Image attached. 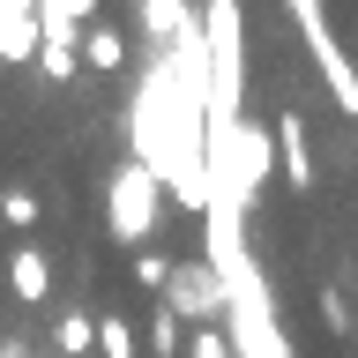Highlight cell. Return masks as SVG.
<instances>
[{
	"label": "cell",
	"mask_w": 358,
	"mask_h": 358,
	"mask_svg": "<svg viewBox=\"0 0 358 358\" xmlns=\"http://www.w3.org/2000/svg\"><path fill=\"white\" fill-rule=\"evenodd\" d=\"M164 306H172L179 321H209V313H224V276L209 268V254H194V262H179V268H172Z\"/></svg>",
	"instance_id": "obj_4"
},
{
	"label": "cell",
	"mask_w": 358,
	"mask_h": 358,
	"mask_svg": "<svg viewBox=\"0 0 358 358\" xmlns=\"http://www.w3.org/2000/svg\"><path fill=\"white\" fill-rule=\"evenodd\" d=\"M157 209H164V179H157L142 157H127V164L112 172V187H105V224H112V239L142 254L150 231H157Z\"/></svg>",
	"instance_id": "obj_2"
},
{
	"label": "cell",
	"mask_w": 358,
	"mask_h": 358,
	"mask_svg": "<svg viewBox=\"0 0 358 358\" xmlns=\"http://www.w3.org/2000/svg\"><path fill=\"white\" fill-rule=\"evenodd\" d=\"M83 351H97V321L90 313H67L60 321V358H83Z\"/></svg>",
	"instance_id": "obj_11"
},
{
	"label": "cell",
	"mask_w": 358,
	"mask_h": 358,
	"mask_svg": "<svg viewBox=\"0 0 358 358\" xmlns=\"http://www.w3.org/2000/svg\"><path fill=\"white\" fill-rule=\"evenodd\" d=\"M150 351H157V358L187 351V329H179V313H172V306H157V321H150Z\"/></svg>",
	"instance_id": "obj_12"
},
{
	"label": "cell",
	"mask_w": 358,
	"mask_h": 358,
	"mask_svg": "<svg viewBox=\"0 0 358 358\" xmlns=\"http://www.w3.org/2000/svg\"><path fill=\"white\" fill-rule=\"evenodd\" d=\"M321 321H329L336 336H351V306H343V291H336V284L321 291Z\"/></svg>",
	"instance_id": "obj_16"
},
{
	"label": "cell",
	"mask_w": 358,
	"mask_h": 358,
	"mask_svg": "<svg viewBox=\"0 0 358 358\" xmlns=\"http://www.w3.org/2000/svg\"><path fill=\"white\" fill-rule=\"evenodd\" d=\"M0 358H30V351H22V343H0Z\"/></svg>",
	"instance_id": "obj_18"
},
{
	"label": "cell",
	"mask_w": 358,
	"mask_h": 358,
	"mask_svg": "<svg viewBox=\"0 0 358 358\" xmlns=\"http://www.w3.org/2000/svg\"><path fill=\"white\" fill-rule=\"evenodd\" d=\"M120 60H127V38L112 22H90L83 30V67H120Z\"/></svg>",
	"instance_id": "obj_9"
},
{
	"label": "cell",
	"mask_w": 358,
	"mask_h": 358,
	"mask_svg": "<svg viewBox=\"0 0 358 358\" xmlns=\"http://www.w3.org/2000/svg\"><path fill=\"white\" fill-rule=\"evenodd\" d=\"M187 358H231V336L224 329H194L187 336Z\"/></svg>",
	"instance_id": "obj_15"
},
{
	"label": "cell",
	"mask_w": 358,
	"mask_h": 358,
	"mask_svg": "<svg viewBox=\"0 0 358 358\" xmlns=\"http://www.w3.org/2000/svg\"><path fill=\"white\" fill-rule=\"evenodd\" d=\"M38 15H60V22H75V30H90V22H97V0H38Z\"/></svg>",
	"instance_id": "obj_13"
},
{
	"label": "cell",
	"mask_w": 358,
	"mask_h": 358,
	"mask_svg": "<svg viewBox=\"0 0 358 358\" xmlns=\"http://www.w3.org/2000/svg\"><path fill=\"white\" fill-rule=\"evenodd\" d=\"M134 276H142V291H164V284H172V262L142 246V254H134Z\"/></svg>",
	"instance_id": "obj_14"
},
{
	"label": "cell",
	"mask_w": 358,
	"mask_h": 358,
	"mask_svg": "<svg viewBox=\"0 0 358 358\" xmlns=\"http://www.w3.org/2000/svg\"><path fill=\"white\" fill-rule=\"evenodd\" d=\"M268 134H276V172L291 179V194H306V187H313V142H306V112H299V105H284Z\"/></svg>",
	"instance_id": "obj_5"
},
{
	"label": "cell",
	"mask_w": 358,
	"mask_h": 358,
	"mask_svg": "<svg viewBox=\"0 0 358 358\" xmlns=\"http://www.w3.org/2000/svg\"><path fill=\"white\" fill-rule=\"evenodd\" d=\"M8 291H15L22 306H38L45 291H52V262H45L38 246H15V262H8Z\"/></svg>",
	"instance_id": "obj_7"
},
{
	"label": "cell",
	"mask_w": 358,
	"mask_h": 358,
	"mask_svg": "<svg viewBox=\"0 0 358 358\" xmlns=\"http://www.w3.org/2000/svg\"><path fill=\"white\" fill-rule=\"evenodd\" d=\"M187 22H194V15H187V0H142V30H150L157 45H172Z\"/></svg>",
	"instance_id": "obj_8"
},
{
	"label": "cell",
	"mask_w": 358,
	"mask_h": 358,
	"mask_svg": "<svg viewBox=\"0 0 358 358\" xmlns=\"http://www.w3.org/2000/svg\"><path fill=\"white\" fill-rule=\"evenodd\" d=\"M201 45H209V150H224L246 105V8L239 0L201 8Z\"/></svg>",
	"instance_id": "obj_1"
},
{
	"label": "cell",
	"mask_w": 358,
	"mask_h": 358,
	"mask_svg": "<svg viewBox=\"0 0 358 358\" xmlns=\"http://www.w3.org/2000/svg\"><path fill=\"white\" fill-rule=\"evenodd\" d=\"M224 306H231V358H291L284 329H276V306H268V284L239 291V299H224Z\"/></svg>",
	"instance_id": "obj_3"
},
{
	"label": "cell",
	"mask_w": 358,
	"mask_h": 358,
	"mask_svg": "<svg viewBox=\"0 0 358 358\" xmlns=\"http://www.w3.org/2000/svg\"><path fill=\"white\" fill-rule=\"evenodd\" d=\"M0 224H38V194H0Z\"/></svg>",
	"instance_id": "obj_17"
},
{
	"label": "cell",
	"mask_w": 358,
	"mask_h": 358,
	"mask_svg": "<svg viewBox=\"0 0 358 358\" xmlns=\"http://www.w3.org/2000/svg\"><path fill=\"white\" fill-rule=\"evenodd\" d=\"M142 343H134V329L120 321V313H97V358H134Z\"/></svg>",
	"instance_id": "obj_10"
},
{
	"label": "cell",
	"mask_w": 358,
	"mask_h": 358,
	"mask_svg": "<svg viewBox=\"0 0 358 358\" xmlns=\"http://www.w3.org/2000/svg\"><path fill=\"white\" fill-rule=\"evenodd\" d=\"M0 60H38V0H0Z\"/></svg>",
	"instance_id": "obj_6"
}]
</instances>
